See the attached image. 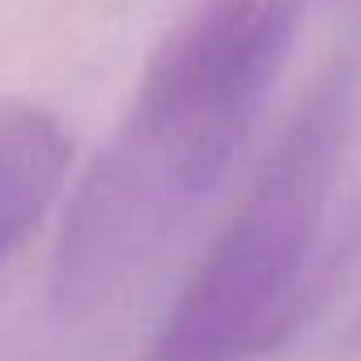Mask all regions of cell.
Returning a JSON list of instances; mask_svg holds the SVG:
<instances>
[{
	"label": "cell",
	"mask_w": 361,
	"mask_h": 361,
	"mask_svg": "<svg viewBox=\"0 0 361 361\" xmlns=\"http://www.w3.org/2000/svg\"><path fill=\"white\" fill-rule=\"evenodd\" d=\"M73 136L47 106L0 90V264L43 230L64 196Z\"/></svg>",
	"instance_id": "3"
},
{
	"label": "cell",
	"mask_w": 361,
	"mask_h": 361,
	"mask_svg": "<svg viewBox=\"0 0 361 361\" xmlns=\"http://www.w3.org/2000/svg\"><path fill=\"white\" fill-rule=\"evenodd\" d=\"M353 64H331L306 90L140 361H255L306 319L353 136Z\"/></svg>",
	"instance_id": "2"
},
{
	"label": "cell",
	"mask_w": 361,
	"mask_h": 361,
	"mask_svg": "<svg viewBox=\"0 0 361 361\" xmlns=\"http://www.w3.org/2000/svg\"><path fill=\"white\" fill-rule=\"evenodd\" d=\"M302 0H209L145 60L136 94L77 183L47 298L94 319L140 281L230 178L298 39Z\"/></svg>",
	"instance_id": "1"
},
{
	"label": "cell",
	"mask_w": 361,
	"mask_h": 361,
	"mask_svg": "<svg viewBox=\"0 0 361 361\" xmlns=\"http://www.w3.org/2000/svg\"><path fill=\"white\" fill-rule=\"evenodd\" d=\"M348 344L361 348V310H357V319H353V327H348Z\"/></svg>",
	"instance_id": "4"
}]
</instances>
